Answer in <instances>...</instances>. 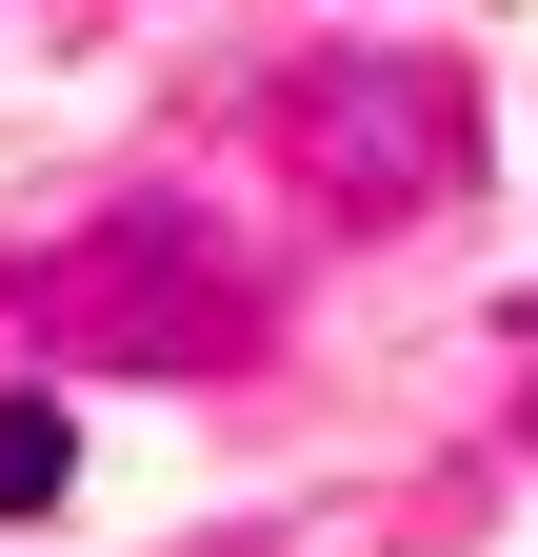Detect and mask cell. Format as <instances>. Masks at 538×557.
Here are the masks:
<instances>
[{"label":"cell","mask_w":538,"mask_h":557,"mask_svg":"<svg viewBox=\"0 0 538 557\" xmlns=\"http://www.w3.org/2000/svg\"><path fill=\"white\" fill-rule=\"evenodd\" d=\"M518 338H538V299H518Z\"/></svg>","instance_id":"cell-4"},{"label":"cell","mask_w":538,"mask_h":557,"mask_svg":"<svg viewBox=\"0 0 538 557\" xmlns=\"http://www.w3.org/2000/svg\"><path fill=\"white\" fill-rule=\"evenodd\" d=\"M0 498H60V418H40V398L0 418Z\"/></svg>","instance_id":"cell-3"},{"label":"cell","mask_w":538,"mask_h":557,"mask_svg":"<svg viewBox=\"0 0 538 557\" xmlns=\"http://www.w3.org/2000/svg\"><path fill=\"white\" fill-rule=\"evenodd\" d=\"M280 139H299V180L340 199V220H439V199L479 180L458 60H299V81H280Z\"/></svg>","instance_id":"cell-2"},{"label":"cell","mask_w":538,"mask_h":557,"mask_svg":"<svg viewBox=\"0 0 538 557\" xmlns=\"http://www.w3.org/2000/svg\"><path fill=\"white\" fill-rule=\"evenodd\" d=\"M40 338L81 379H220V359H259V278L199 199H120L40 259Z\"/></svg>","instance_id":"cell-1"}]
</instances>
